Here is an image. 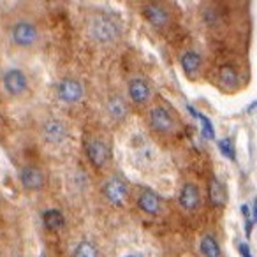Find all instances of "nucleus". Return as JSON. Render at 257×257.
<instances>
[{"mask_svg": "<svg viewBox=\"0 0 257 257\" xmlns=\"http://www.w3.org/2000/svg\"><path fill=\"white\" fill-rule=\"evenodd\" d=\"M43 139L50 145H62L67 139V127L64 122L50 118L43 124Z\"/></svg>", "mask_w": 257, "mask_h": 257, "instance_id": "6", "label": "nucleus"}, {"mask_svg": "<svg viewBox=\"0 0 257 257\" xmlns=\"http://www.w3.org/2000/svg\"><path fill=\"white\" fill-rule=\"evenodd\" d=\"M127 111H128L127 104L118 95H115V97H111L107 101V113H109V116H111L113 120H124L125 116H127Z\"/></svg>", "mask_w": 257, "mask_h": 257, "instance_id": "14", "label": "nucleus"}, {"mask_svg": "<svg viewBox=\"0 0 257 257\" xmlns=\"http://www.w3.org/2000/svg\"><path fill=\"white\" fill-rule=\"evenodd\" d=\"M241 213H243L245 219H252V217H250V208H249V205H241Z\"/></svg>", "mask_w": 257, "mask_h": 257, "instance_id": "25", "label": "nucleus"}, {"mask_svg": "<svg viewBox=\"0 0 257 257\" xmlns=\"http://www.w3.org/2000/svg\"><path fill=\"white\" fill-rule=\"evenodd\" d=\"M2 85H4V90L9 95H23L28 88V77L23 71L20 69H9L7 73L2 77Z\"/></svg>", "mask_w": 257, "mask_h": 257, "instance_id": "3", "label": "nucleus"}, {"mask_svg": "<svg viewBox=\"0 0 257 257\" xmlns=\"http://www.w3.org/2000/svg\"><path fill=\"white\" fill-rule=\"evenodd\" d=\"M103 192L109 203H113V205L116 206H122L128 196V187L124 180H120L118 176H115V178H111V180H107L106 183H104Z\"/></svg>", "mask_w": 257, "mask_h": 257, "instance_id": "5", "label": "nucleus"}, {"mask_svg": "<svg viewBox=\"0 0 257 257\" xmlns=\"http://www.w3.org/2000/svg\"><path fill=\"white\" fill-rule=\"evenodd\" d=\"M181 67H183L185 74L192 76V74H196L197 71H199V67H201V56L197 55L196 51L185 53V55L181 56Z\"/></svg>", "mask_w": 257, "mask_h": 257, "instance_id": "15", "label": "nucleus"}, {"mask_svg": "<svg viewBox=\"0 0 257 257\" xmlns=\"http://www.w3.org/2000/svg\"><path fill=\"white\" fill-rule=\"evenodd\" d=\"M254 220L257 222V199H256V203H254Z\"/></svg>", "mask_w": 257, "mask_h": 257, "instance_id": "26", "label": "nucleus"}, {"mask_svg": "<svg viewBox=\"0 0 257 257\" xmlns=\"http://www.w3.org/2000/svg\"><path fill=\"white\" fill-rule=\"evenodd\" d=\"M220 77H222L224 85L227 86H236V83H238V74L231 65H224L220 69Z\"/></svg>", "mask_w": 257, "mask_h": 257, "instance_id": "20", "label": "nucleus"}, {"mask_svg": "<svg viewBox=\"0 0 257 257\" xmlns=\"http://www.w3.org/2000/svg\"><path fill=\"white\" fill-rule=\"evenodd\" d=\"M74 257H99V250L92 241H81L74 249Z\"/></svg>", "mask_w": 257, "mask_h": 257, "instance_id": "19", "label": "nucleus"}, {"mask_svg": "<svg viewBox=\"0 0 257 257\" xmlns=\"http://www.w3.org/2000/svg\"><path fill=\"white\" fill-rule=\"evenodd\" d=\"M83 94H85L83 85L77 81V79H73V77H65V79H62V81L58 83V86H56V95H58V99L65 104L79 103L83 99Z\"/></svg>", "mask_w": 257, "mask_h": 257, "instance_id": "4", "label": "nucleus"}, {"mask_svg": "<svg viewBox=\"0 0 257 257\" xmlns=\"http://www.w3.org/2000/svg\"><path fill=\"white\" fill-rule=\"evenodd\" d=\"M20 181L26 190H39L43 189L44 185V175L43 171H39L37 167L26 166L20 171Z\"/></svg>", "mask_w": 257, "mask_h": 257, "instance_id": "9", "label": "nucleus"}, {"mask_svg": "<svg viewBox=\"0 0 257 257\" xmlns=\"http://www.w3.org/2000/svg\"><path fill=\"white\" fill-rule=\"evenodd\" d=\"M86 155H88V159L94 166L103 167L109 160V148L101 139H92L86 145Z\"/></svg>", "mask_w": 257, "mask_h": 257, "instance_id": "8", "label": "nucleus"}, {"mask_svg": "<svg viewBox=\"0 0 257 257\" xmlns=\"http://www.w3.org/2000/svg\"><path fill=\"white\" fill-rule=\"evenodd\" d=\"M128 95L136 104H145L152 95V90L148 83L141 77H134L132 81L128 83Z\"/></svg>", "mask_w": 257, "mask_h": 257, "instance_id": "10", "label": "nucleus"}, {"mask_svg": "<svg viewBox=\"0 0 257 257\" xmlns=\"http://www.w3.org/2000/svg\"><path fill=\"white\" fill-rule=\"evenodd\" d=\"M143 14H145L146 20L155 26H164V25H167V22H169V14H167V11L162 7V5H157V4L145 5Z\"/></svg>", "mask_w": 257, "mask_h": 257, "instance_id": "11", "label": "nucleus"}, {"mask_svg": "<svg viewBox=\"0 0 257 257\" xmlns=\"http://www.w3.org/2000/svg\"><path fill=\"white\" fill-rule=\"evenodd\" d=\"M240 254L243 257H252V254H250V249L247 243H240Z\"/></svg>", "mask_w": 257, "mask_h": 257, "instance_id": "23", "label": "nucleus"}, {"mask_svg": "<svg viewBox=\"0 0 257 257\" xmlns=\"http://www.w3.org/2000/svg\"><path fill=\"white\" fill-rule=\"evenodd\" d=\"M11 39L13 43L20 48H30L37 43L39 39V30L37 26L30 22H25V20H20L13 25L11 28Z\"/></svg>", "mask_w": 257, "mask_h": 257, "instance_id": "2", "label": "nucleus"}, {"mask_svg": "<svg viewBox=\"0 0 257 257\" xmlns=\"http://www.w3.org/2000/svg\"><path fill=\"white\" fill-rule=\"evenodd\" d=\"M219 148H220V152H222L224 157H227V159H231V160H236L234 145H232V141L229 139V137H226V139H220Z\"/></svg>", "mask_w": 257, "mask_h": 257, "instance_id": "21", "label": "nucleus"}, {"mask_svg": "<svg viewBox=\"0 0 257 257\" xmlns=\"http://www.w3.org/2000/svg\"><path fill=\"white\" fill-rule=\"evenodd\" d=\"M256 107H257V101H256V103H252L249 107H247V111H252V109H256Z\"/></svg>", "mask_w": 257, "mask_h": 257, "instance_id": "27", "label": "nucleus"}, {"mask_svg": "<svg viewBox=\"0 0 257 257\" xmlns=\"http://www.w3.org/2000/svg\"><path fill=\"white\" fill-rule=\"evenodd\" d=\"M208 196H210V201L213 206H220L226 201V192H224V187L217 178H211L210 181V189H208Z\"/></svg>", "mask_w": 257, "mask_h": 257, "instance_id": "16", "label": "nucleus"}, {"mask_svg": "<svg viewBox=\"0 0 257 257\" xmlns=\"http://www.w3.org/2000/svg\"><path fill=\"white\" fill-rule=\"evenodd\" d=\"M44 226L50 229V231H58L60 227H64V215L58 210H48L46 213L43 215Z\"/></svg>", "mask_w": 257, "mask_h": 257, "instance_id": "17", "label": "nucleus"}, {"mask_svg": "<svg viewBox=\"0 0 257 257\" xmlns=\"http://www.w3.org/2000/svg\"><path fill=\"white\" fill-rule=\"evenodd\" d=\"M88 34L97 43H111L120 35V26L111 18L95 16L88 23Z\"/></svg>", "mask_w": 257, "mask_h": 257, "instance_id": "1", "label": "nucleus"}, {"mask_svg": "<svg viewBox=\"0 0 257 257\" xmlns=\"http://www.w3.org/2000/svg\"><path fill=\"white\" fill-rule=\"evenodd\" d=\"M150 125L157 132L169 134L175 128V118H173V115L167 111L166 107L157 106L150 111Z\"/></svg>", "mask_w": 257, "mask_h": 257, "instance_id": "7", "label": "nucleus"}, {"mask_svg": "<svg viewBox=\"0 0 257 257\" xmlns=\"http://www.w3.org/2000/svg\"><path fill=\"white\" fill-rule=\"evenodd\" d=\"M199 120H201L203 134H205L206 139H215V130H213V125H211L210 118L205 116V115H199Z\"/></svg>", "mask_w": 257, "mask_h": 257, "instance_id": "22", "label": "nucleus"}, {"mask_svg": "<svg viewBox=\"0 0 257 257\" xmlns=\"http://www.w3.org/2000/svg\"><path fill=\"white\" fill-rule=\"evenodd\" d=\"M125 257H136V256H125Z\"/></svg>", "mask_w": 257, "mask_h": 257, "instance_id": "28", "label": "nucleus"}, {"mask_svg": "<svg viewBox=\"0 0 257 257\" xmlns=\"http://www.w3.org/2000/svg\"><path fill=\"white\" fill-rule=\"evenodd\" d=\"M180 205L185 210H196L199 206V190L196 185L187 183L180 192Z\"/></svg>", "mask_w": 257, "mask_h": 257, "instance_id": "13", "label": "nucleus"}, {"mask_svg": "<svg viewBox=\"0 0 257 257\" xmlns=\"http://www.w3.org/2000/svg\"><path fill=\"white\" fill-rule=\"evenodd\" d=\"M245 231H247V238L252 234V219H245Z\"/></svg>", "mask_w": 257, "mask_h": 257, "instance_id": "24", "label": "nucleus"}, {"mask_svg": "<svg viewBox=\"0 0 257 257\" xmlns=\"http://www.w3.org/2000/svg\"><path fill=\"white\" fill-rule=\"evenodd\" d=\"M137 205L148 215H157L160 211V199L159 196L155 192H152V190H143L139 199H137Z\"/></svg>", "mask_w": 257, "mask_h": 257, "instance_id": "12", "label": "nucleus"}, {"mask_svg": "<svg viewBox=\"0 0 257 257\" xmlns=\"http://www.w3.org/2000/svg\"><path fill=\"white\" fill-rule=\"evenodd\" d=\"M201 254L205 257H220V247L219 243L211 238V236L206 234L201 240Z\"/></svg>", "mask_w": 257, "mask_h": 257, "instance_id": "18", "label": "nucleus"}]
</instances>
